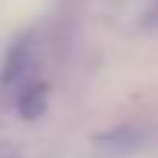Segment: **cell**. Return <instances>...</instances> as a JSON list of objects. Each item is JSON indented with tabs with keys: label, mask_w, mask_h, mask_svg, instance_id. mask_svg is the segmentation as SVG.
Returning <instances> with one entry per match:
<instances>
[{
	"label": "cell",
	"mask_w": 158,
	"mask_h": 158,
	"mask_svg": "<svg viewBox=\"0 0 158 158\" xmlns=\"http://www.w3.org/2000/svg\"><path fill=\"white\" fill-rule=\"evenodd\" d=\"M143 130L139 127H118V130H112L109 136H106V146L109 149H115V152H133V149H139L143 146Z\"/></svg>",
	"instance_id": "3"
},
{
	"label": "cell",
	"mask_w": 158,
	"mask_h": 158,
	"mask_svg": "<svg viewBox=\"0 0 158 158\" xmlns=\"http://www.w3.org/2000/svg\"><path fill=\"white\" fill-rule=\"evenodd\" d=\"M34 62H37V44H34L31 34H25V37H19L6 50L3 71H0V84H3V87H22L28 77H31Z\"/></svg>",
	"instance_id": "1"
},
{
	"label": "cell",
	"mask_w": 158,
	"mask_h": 158,
	"mask_svg": "<svg viewBox=\"0 0 158 158\" xmlns=\"http://www.w3.org/2000/svg\"><path fill=\"white\" fill-rule=\"evenodd\" d=\"M47 102H50L47 87L31 81V84L22 87V93H19V99H16V109H19V115H22L25 121H37V118L47 112Z\"/></svg>",
	"instance_id": "2"
}]
</instances>
